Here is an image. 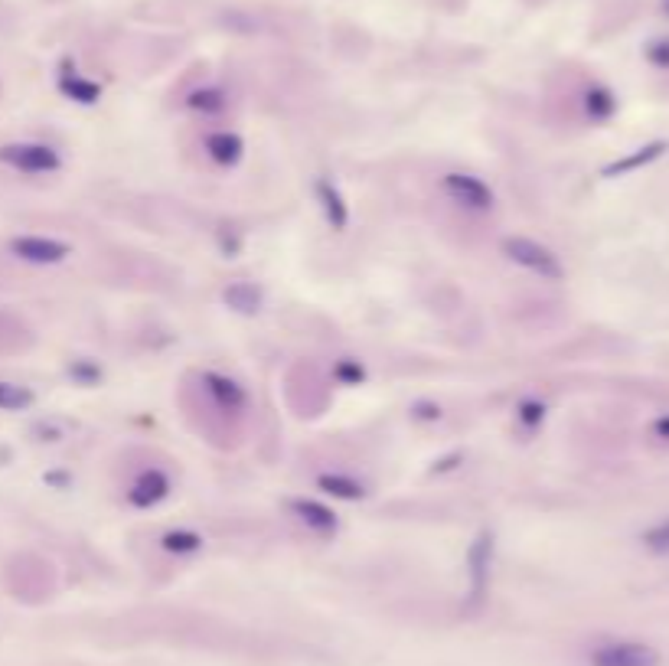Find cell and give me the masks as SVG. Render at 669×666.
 Instances as JSON below:
<instances>
[{"label":"cell","mask_w":669,"mask_h":666,"mask_svg":"<svg viewBox=\"0 0 669 666\" xmlns=\"http://www.w3.org/2000/svg\"><path fill=\"white\" fill-rule=\"evenodd\" d=\"M500 252L510 258L513 265L532 271V275H539L545 281H562L565 268L559 262V255H555L549 245H542L536 239H526V236H506L500 242Z\"/></svg>","instance_id":"1"},{"label":"cell","mask_w":669,"mask_h":666,"mask_svg":"<svg viewBox=\"0 0 669 666\" xmlns=\"http://www.w3.org/2000/svg\"><path fill=\"white\" fill-rule=\"evenodd\" d=\"M0 164L20 170V174H56L63 167L59 160V151L49 144H36V141H17V144H4L0 147Z\"/></svg>","instance_id":"2"},{"label":"cell","mask_w":669,"mask_h":666,"mask_svg":"<svg viewBox=\"0 0 669 666\" xmlns=\"http://www.w3.org/2000/svg\"><path fill=\"white\" fill-rule=\"evenodd\" d=\"M493 549H497V539H493L490 529H480L477 539L470 542V549H467L470 608H480L483 598H487V588H490V569H493Z\"/></svg>","instance_id":"3"},{"label":"cell","mask_w":669,"mask_h":666,"mask_svg":"<svg viewBox=\"0 0 669 666\" xmlns=\"http://www.w3.org/2000/svg\"><path fill=\"white\" fill-rule=\"evenodd\" d=\"M441 187L457 206L470 209V213H487V209H493V203H497V193L490 190V183H483L474 174H461V170L444 174Z\"/></svg>","instance_id":"4"},{"label":"cell","mask_w":669,"mask_h":666,"mask_svg":"<svg viewBox=\"0 0 669 666\" xmlns=\"http://www.w3.org/2000/svg\"><path fill=\"white\" fill-rule=\"evenodd\" d=\"M10 255L27 265H59L72 255V245L49 236H17L10 239Z\"/></svg>","instance_id":"5"},{"label":"cell","mask_w":669,"mask_h":666,"mask_svg":"<svg viewBox=\"0 0 669 666\" xmlns=\"http://www.w3.org/2000/svg\"><path fill=\"white\" fill-rule=\"evenodd\" d=\"M591 666H660V653L637 640H614L591 653Z\"/></svg>","instance_id":"6"},{"label":"cell","mask_w":669,"mask_h":666,"mask_svg":"<svg viewBox=\"0 0 669 666\" xmlns=\"http://www.w3.org/2000/svg\"><path fill=\"white\" fill-rule=\"evenodd\" d=\"M170 497V477L160 471V467H151V471H141L138 480L128 487V503L138 510H151L160 500Z\"/></svg>","instance_id":"7"},{"label":"cell","mask_w":669,"mask_h":666,"mask_svg":"<svg viewBox=\"0 0 669 666\" xmlns=\"http://www.w3.org/2000/svg\"><path fill=\"white\" fill-rule=\"evenodd\" d=\"M288 507L297 516V523L307 526L311 533H317V536H333V533H337L340 520H337V513L327 507V503L311 500V497H297V500L288 503Z\"/></svg>","instance_id":"8"},{"label":"cell","mask_w":669,"mask_h":666,"mask_svg":"<svg viewBox=\"0 0 669 666\" xmlns=\"http://www.w3.org/2000/svg\"><path fill=\"white\" fill-rule=\"evenodd\" d=\"M203 389L206 396L213 399L222 412H242L245 405H249V392L245 386H239L232 376H222V373H203Z\"/></svg>","instance_id":"9"},{"label":"cell","mask_w":669,"mask_h":666,"mask_svg":"<svg viewBox=\"0 0 669 666\" xmlns=\"http://www.w3.org/2000/svg\"><path fill=\"white\" fill-rule=\"evenodd\" d=\"M314 190H317L320 209H324L327 226L333 232H343L346 226H350V203H346V196L340 193V187H337V183H330V180L320 177Z\"/></svg>","instance_id":"10"},{"label":"cell","mask_w":669,"mask_h":666,"mask_svg":"<svg viewBox=\"0 0 669 666\" xmlns=\"http://www.w3.org/2000/svg\"><path fill=\"white\" fill-rule=\"evenodd\" d=\"M203 147H206V157L213 160V164H219V167H235L242 160V154H245V141L235 131L206 134Z\"/></svg>","instance_id":"11"},{"label":"cell","mask_w":669,"mask_h":666,"mask_svg":"<svg viewBox=\"0 0 669 666\" xmlns=\"http://www.w3.org/2000/svg\"><path fill=\"white\" fill-rule=\"evenodd\" d=\"M262 301H265L262 288L249 285V281H232V285L222 291V304H226L229 311L245 314V317H252V314L262 311Z\"/></svg>","instance_id":"12"},{"label":"cell","mask_w":669,"mask_h":666,"mask_svg":"<svg viewBox=\"0 0 669 666\" xmlns=\"http://www.w3.org/2000/svg\"><path fill=\"white\" fill-rule=\"evenodd\" d=\"M666 141H653V144H643V147H637L634 154H627V157H621V160H614V164H607L604 167V177H624V174H630V170H640V167H647V164H653L656 157H663L666 154Z\"/></svg>","instance_id":"13"},{"label":"cell","mask_w":669,"mask_h":666,"mask_svg":"<svg viewBox=\"0 0 669 666\" xmlns=\"http://www.w3.org/2000/svg\"><path fill=\"white\" fill-rule=\"evenodd\" d=\"M317 487L324 490V493H330L333 500H350V503L366 500V493H369L363 480H356L350 474H320L317 477Z\"/></svg>","instance_id":"14"},{"label":"cell","mask_w":669,"mask_h":666,"mask_svg":"<svg viewBox=\"0 0 669 666\" xmlns=\"http://www.w3.org/2000/svg\"><path fill=\"white\" fill-rule=\"evenodd\" d=\"M59 92H63L66 98H72V102H79V105H95L98 98H102V85L79 76L76 69L72 72L66 69L63 76H59Z\"/></svg>","instance_id":"15"},{"label":"cell","mask_w":669,"mask_h":666,"mask_svg":"<svg viewBox=\"0 0 669 666\" xmlns=\"http://www.w3.org/2000/svg\"><path fill=\"white\" fill-rule=\"evenodd\" d=\"M581 105H585V115L591 121H607L617 111V98L607 92L604 85H591L585 98H581Z\"/></svg>","instance_id":"16"},{"label":"cell","mask_w":669,"mask_h":666,"mask_svg":"<svg viewBox=\"0 0 669 666\" xmlns=\"http://www.w3.org/2000/svg\"><path fill=\"white\" fill-rule=\"evenodd\" d=\"M160 546L170 555H193L203 549V536L193 533V529H170V533L160 536Z\"/></svg>","instance_id":"17"},{"label":"cell","mask_w":669,"mask_h":666,"mask_svg":"<svg viewBox=\"0 0 669 666\" xmlns=\"http://www.w3.org/2000/svg\"><path fill=\"white\" fill-rule=\"evenodd\" d=\"M33 402V389L20 386V382H0V412H27Z\"/></svg>","instance_id":"18"},{"label":"cell","mask_w":669,"mask_h":666,"mask_svg":"<svg viewBox=\"0 0 669 666\" xmlns=\"http://www.w3.org/2000/svg\"><path fill=\"white\" fill-rule=\"evenodd\" d=\"M187 105L200 111V115H219V111H226V92L216 89V85H206V89H196L187 95Z\"/></svg>","instance_id":"19"},{"label":"cell","mask_w":669,"mask_h":666,"mask_svg":"<svg viewBox=\"0 0 669 666\" xmlns=\"http://www.w3.org/2000/svg\"><path fill=\"white\" fill-rule=\"evenodd\" d=\"M333 379L343 382V386H359V382H366V366L353 360V356H343V360H337V366H333Z\"/></svg>","instance_id":"20"},{"label":"cell","mask_w":669,"mask_h":666,"mask_svg":"<svg viewBox=\"0 0 669 666\" xmlns=\"http://www.w3.org/2000/svg\"><path fill=\"white\" fill-rule=\"evenodd\" d=\"M516 422L523 425V428H539L542 422H545V402H539V399H523L516 405Z\"/></svg>","instance_id":"21"},{"label":"cell","mask_w":669,"mask_h":666,"mask_svg":"<svg viewBox=\"0 0 669 666\" xmlns=\"http://www.w3.org/2000/svg\"><path fill=\"white\" fill-rule=\"evenodd\" d=\"M643 546L650 552H660V555H669V520L650 526L647 533H643Z\"/></svg>","instance_id":"22"},{"label":"cell","mask_w":669,"mask_h":666,"mask_svg":"<svg viewBox=\"0 0 669 666\" xmlns=\"http://www.w3.org/2000/svg\"><path fill=\"white\" fill-rule=\"evenodd\" d=\"M69 376H72V379H79V382H85V386H92V382L102 379V369L92 366V363H85V360H79V363H72V366H69Z\"/></svg>","instance_id":"23"},{"label":"cell","mask_w":669,"mask_h":666,"mask_svg":"<svg viewBox=\"0 0 669 666\" xmlns=\"http://www.w3.org/2000/svg\"><path fill=\"white\" fill-rule=\"evenodd\" d=\"M647 59L653 66H660V69H669V40H660V43H653L650 49H647Z\"/></svg>","instance_id":"24"},{"label":"cell","mask_w":669,"mask_h":666,"mask_svg":"<svg viewBox=\"0 0 669 666\" xmlns=\"http://www.w3.org/2000/svg\"><path fill=\"white\" fill-rule=\"evenodd\" d=\"M415 418H425V422H438L441 418V409L435 402H418L415 405Z\"/></svg>","instance_id":"25"},{"label":"cell","mask_w":669,"mask_h":666,"mask_svg":"<svg viewBox=\"0 0 669 666\" xmlns=\"http://www.w3.org/2000/svg\"><path fill=\"white\" fill-rule=\"evenodd\" d=\"M653 431H656V435H660V438H669V415H663L660 422L653 425Z\"/></svg>","instance_id":"26"},{"label":"cell","mask_w":669,"mask_h":666,"mask_svg":"<svg viewBox=\"0 0 669 666\" xmlns=\"http://www.w3.org/2000/svg\"><path fill=\"white\" fill-rule=\"evenodd\" d=\"M663 10H666V14H669V0H663Z\"/></svg>","instance_id":"27"}]
</instances>
